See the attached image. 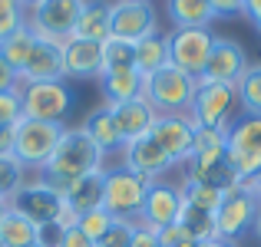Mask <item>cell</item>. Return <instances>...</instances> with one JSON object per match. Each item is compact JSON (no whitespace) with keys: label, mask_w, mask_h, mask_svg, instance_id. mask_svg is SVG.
Segmentation results:
<instances>
[{"label":"cell","mask_w":261,"mask_h":247,"mask_svg":"<svg viewBox=\"0 0 261 247\" xmlns=\"http://www.w3.org/2000/svg\"><path fill=\"white\" fill-rule=\"evenodd\" d=\"M102 168H106V155H102L99 145L83 132V126H66L63 135H60V142H57V152L43 165L40 178L63 195L73 181H80V178H86V175H96V171H102Z\"/></svg>","instance_id":"cell-1"},{"label":"cell","mask_w":261,"mask_h":247,"mask_svg":"<svg viewBox=\"0 0 261 247\" xmlns=\"http://www.w3.org/2000/svg\"><path fill=\"white\" fill-rule=\"evenodd\" d=\"M10 208L17 214H23L30 224H37V228H46V224H66L70 228L76 221L73 211L66 208L63 195L57 188H50L43 178H27L10 195Z\"/></svg>","instance_id":"cell-2"},{"label":"cell","mask_w":261,"mask_h":247,"mask_svg":"<svg viewBox=\"0 0 261 247\" xmlns=\"http://www.w3.org/2000/svg\"><path fill=\"white\" fill-rule=\"evenodd\" d=\"M146 191H149V181L136 171H129L122 162L102 168V208L116 221H139Z\"/></svg>","instance_id":"cell-3"},{"label":"cell","mask_w":261,"mask_h":247,"mask_svg":"<svg viewBox=\"0 0 261 247\" xmlns=\"http://www.w3.org/2000/svg\"><path fill=\"white\" fill-rule=\"evenodd\" d=\"M195 86L198 79H192L189 73L175 70V66H162L159 73L146 76L142 99L155 109V115H189Z\"/></svg>","instance_id":"cell-4"},{"label":"cell","mask_w":261,"mask_h":247,"mask_svg":"<svg viewBox=\"0 0 261 247\" xmlns=\"http://www.w3.org/2000/svg\"><path fill=\"white\" fill-rule=\"evenodd\" d=\"M66 126L57 122H37V119H20L13 126V159L23 165L27 171H43L50 155L57 152V142Z\"/></svg>","instance_id":"cell-5"},{"label":"cell","mask_w":261,"mask_h":247,"mask_svg":"<svg viewBox=\"0 0 261 247\" xmlns=\"http://www.w3.org/2000/svg\"><path fill=\"white\" fill-rule=\"evenodd\" d=\"M258 211H261V201L255 198V191H251L248 184H238V188L225 191L222 204H218V211H215V234H218V241L235 247L248 231H255Z\"/></svg>","instance_id":"cell-6"},{"label":"cell","mask_w":261,"mask_h":247,"mask_svg":"<svg viewBox=\"0 0 261 247\" xmlns=\"http://www.w3.org/2000/svg\"><path fill=\"white\" fill-rule=\"evenodd\" d=\"M80 10H83V0H37L27 10V26L40 40L66 43L70 37H76Z\"/></svg>","instance_id":"cell-7"},{"label":"cell","mask_w":261,"mask_h":247,"mask_svg":"<svg viewBox=\"0 0 261 247\" xmlns=\"http://www.w3.org/2000/svg\"><path fill=\"white\" fill-rule=\"evenodd\" d=\"M235 106H238L235 86L198 79L189 106V119L195 129H228V122L235 119Z\"/></svg>","instance_id":"cell-8"},{"label":"cell","mask_w":261,"mask_h":247,"mask_svg":"<svg viewBox=\"0 0 261 247\" xmlns=\"http://www.w3.org/2000/svg\"><path fill=\"white\" fill-rule=\"evenodd\" d=\"M23 96V115L37 122H57L63 126V119L73 109V89L66 86V79H53V82H27L20 86Z\"/></svg>","instance_id":"cell-9"},{"label":"cell","mask_w":261,"mask_h":247,"mask_svg":"<svg viewBox=\"0 0 261 247\" xmlns=\"http://www.w3.org/2000/svg\"><path fill=\"white\" fill-rule=\"evenodd\" d=\"M166 37H169V66L189 73L192 79H202L215 33L208 26H175Z\"/></svg>","instance_id":"cell-10"},{"label":"cell","mask_w":261,"mask_h":247,"mask_svg":"<svg viewBox=\"0 0 261 247\" xmlns=\"http://www.w3.org/2000/svg\"><path fill=\"white\" fill-rule=\"evenodd\" d=\"M109 30L116 40L126 43H139L149 33L159 30V13H155L152 0L142 4H129V0H113V17H109Z\"/></svg>","instance_id":"cell-11"},{"label":"cell","mask_w":261,"mask_h":247,"mask_svg":"<svg viewBox=\"0 0 261 247\" xmlns=\"http://www.w3.org/2000/svg\"><path fill=\"white\" fill-rule=\"evenodd\" d=\"M178 214H182V191H178L175 181H149V191H146V201H142V211H139V224L152 231H162L169 224H178Z\"/></svg>","instance_id":"cell-12"},{"label":"cell","mask_w":261,"mask_h":247,"mask_svg":"<svg viewBox=\"0 0 261 247\" xmlns=\"http://www.w3.org/2000/svg\"><path fill=\"white\" fill-rule=\"evenodd\" d=\"M245 70H248V56H245L242 43L231 40V37H215L202 79L222 82V86H238V79L245 76Z\"/></svg>","instance_id":"cell-13"},{"label":"cell","mask_w":261,"mask_h":247,"mask_svg":"<svg viewBox=\"0 0 261 247\" xmlns=\"http://www.w3.org/2000/svg\"><path fill=\"white\" fill-rule=\"evenodd\" d=\"M122 165H126L129 171H136V175H142L146 181H159V178H166L169 171L175 168V162L162 152L152 135L126 142V145H122Z\"/></svg>","instance_id":"cell-14"},{"label":"cell","mask_w":261,"mask_h":247,"mask_svg":"<svg viewBox=\"0 0 261 247\" xmlns=\"http://www.w3.org/2000/svg\"><path fill=\"white\" fill-rule=\"evenodd\" d=\"M152 135L159 142V148L169 155L175 165H185L192 155V142H195V126L189 115H155Z\"/></svg>","instance_id":"cell-15"},{"label":"cell","mask_w":261,"mask_h":247,"mask_svg":"<svg viewBox=\"0 0 261 247\" xmlns=\"http://www.w3.org/2000/svg\"><path fill=\"white\" fill-rule=\"evenodd\" d=\"M53 79H66L63 73V43H50V40H40L33 46L27 66L20 70V86L27 82H53Z\"/></svg>","instance_id":"cell-16"},{"label":"cell","mask_w":261,"mask_h":247,"mask_svg":"<svg viewBox=\"0 0 261 247\" xmlns=\"http://www.w3.org/2000/svg\"><path fill=\"white\" fill-rule=\"evenodd\" d=\"M63 73L70 79H93L102 73V43L70 37L63 43Z\"/></svg>","instance_id":"cell-17"},{"label":"cell","mask_w":261,"mask_h":247,"mask_svg":"<svg viewBox=\"0 0 261 247\" xmlns=\"http://www.w3.org/2000/svg\"><path fill=\"white\" fill-rule=\"evenodd\" d=\"M182 168H185V178L205 181V184H212V188H218V191H231V188H238V184H245V181H238V175L231 171L225 152L222 155H192Z\"/></svg>","instance_id":"cell-18"},{"label":"cell","mask_w":261,"mask_h":247,"mask_svg":"<svg viewBox=\"0 0 261 247\" xmlns=\"http://www.w3.org/2000/svg\"><path fill=\"white\" fill-rule=\"evenodd\" d=\"M109 109H113V119H116V126H119L122 145H126V142H136V139H142V135L152 132L155 109L149 106L142 96H139V99H129V102H116V106H109Z\"/></svg>","instance_id":"cell-19"},{"label":"cell","mask_w":261,"mask_h":247,"mask_svg":"<svg viewBox=\"0 0 261 247\" xmlns=\"http://www.w3.org/2000/svg\"><path fill=\"white\" fill-rule=\"evenodd\" d=\"M99 86H102V96H106V106H116V102L139 99L142 86H146V76L136 66H129V70H109L99 76Z\"/></svg>","instance_id":"cell-20"},{"label":"cell","mask_w":261,"mask_h":247,"mask_svg":"<svg viewBox=\"0 0 261 247\" xmlns=\"http://www.w3.org/2000/svg\"><path fill=\"white\" fill-rule=\"evenodd\" d=\"M83 132L96 142V145H99V152H102V155H109V152H122V135H119V126H116L113 109H109V106H99V109H93V112L86 115Z\"/></svg>","instance_id":"cell-21"},{"label":"cell","mask_w":261,"mask_h":247,"mask_svg":"<svg viewBox=\"0 0 261 247\" xmlns=\"http://www.w3.org/2000/svg\"><path fill=\"white\" fill-rule=\"evenodd\" d=\"M109 17H113V4H109V0H83L80 23H76V37L93 40V43H106V40L113 37V30H109Z\"/></svg>","instance_id":"cell-22"},{"label":"cell","mask_w":261,"mask_h":247,"mask_svg":"<svg viewBox=\"0 0 261 247\" xmlns=\"http://www.w3.org/2000/svg\"><path fill=\"white\" fill-rule=\"evenodd\" d=\"M225 142H228V152L261 155V115H235L225 129Z\"/></svg>","instance_id":"cell-23"},{"label":"cell","mask_w":261,"mask_h":247,"mask_svg":"<svg viewBox=\"0 0 261 247\" xmlns=\"http://www.w3.org/2000/svg\"><path fill=\"white\" fill-rule=\"evenodd\" d=\"M63 201H66V208L73 211V218L86 214V211L102 208V171H96V175H86V178H80V181H73L70 188L63 191Z\"/></svg>","instance_id":"cell-24"},{"label":"cell","mask_w":261,"mask_h":247,"mask_svg":"<svg viewBox=\"0 0 261 247\" xmlns=\"http://www.w3.org/2000/svg\"><path fill=\"white\" fill-rule=\"evenodd\" d=\"M162 66H169V37L162 30H155V33H149L146 40L136 43V70H139L142 76H152Z\"/></svg>","instance_id":"cell-25"},{"label":"cell","mask_w":261,"mask_h":247,"mask_svg":"<svg viewBox=\"0 0 261 247\" xmlns=\"http://www.w3.org/2000/svg\"><path fill=\"white\" fill-rule=\"evenodd\" d=\"M166 13L172 26H208L215 20L212 0H166Z\"/></svg>","instance_id":"cell-26"},{"label":"cell","mask_w":261,"mask_h":247,"mask_svg":"<svg viewBox=\"0 0 261 247\" xmlns=\"http://www.w3.org/2000/svg\"><path fill=\"white\" fill-rule=\"evenodd\" d=\"M37 224H30L23 214L10 208L4 218V228H0V247H30L37 244Z\"/></svg>","instance_id":"cell-27"},{"label":"cell","mask_w":261,"mask_h":247,"mask_svg":"<svg viewBox=\"0 0 261 247\" xmlns=\"http://www.w3.org/2000/svg\"><path fill=\"white\" fill-rule=\"evenodd\" d=\"M33 46H37V33H33L30 26H23V30H17L13 37H7L4 43H0V56H4L7 63L20 73L27 66V59H30Z\"/></svg>","instance_id":"cell-28"},{"label":"cell","mask_w":261,"mask_h":247,"mask_svg":"<svg viewBox=\"0 0 261 247\" xmlns=\"http://www.w3.org/2000/svg\"><path fill=\"white\" fill-rule=\"evenodd\" d=\"M178 191H182V204H192V208L212 211V214L218 211L222 195H225V191L212 188V184H205V181H192V178H182V181H178Z\"/></svg>","instance_id":"cell-29"},{"label":"cell","mask_w":261,"mask_h":247,"mask_svg":"<svg viewBox=\"0 0 261 247\" xmlns=\"http://www.w3.org/2000/svg\"><path fill=\"white\" fill-rule=\"evenodd\" d=\"M235 92H238L242 112L261 115V63H248V70H245V76L238 79Z\"/></svg>","instance_id":"cell-30"},{"label":"cell","mask_w":261,"mask_h":247,"mask_svg":"<svg viewBox=\"0 0 261 247\" xmlns=\"http://www.w3.org/2000/svg\"><path fill=\"white\" fill-rule=\"evenodd\" d=\"M178 224L189 231V237L195 241H212L215 234V214L202 208H192V204H182V214H178Z\"/></svg>","instance_id":"cell-31"},{"label":"cell","mask_w":261,"mask_h":247,"mask_svg":"<svg viewBox=\"0 0 261 247\" xmlns=\"http://www.w3.org/2000/svg\"><path fill=\"white\" fill-rule=\"evenodd\" d=\"M129 66H136V43H126V40L109 37L106 43H102V73L129 70ZM102 73H99V76H102Z\"/></svg>","instance_id":"cell-32"},{"label":"cell","mask_w":261,"mask_h":247,"mask_svg":"<svg viewBox=\"0 0 261 247\" xmlns=\"http://www.w3.org/2000/svg\"><path fill=\"white\" fill-rule=\"evenodd\" d=\"M23 181H27V168H23L17 159H13V152L0 155V195L10 201V195H13V191H17Z\"/></svg>","instance_id":"cell-33"},{"label":"cell","mask_w":261,"mask_h":247,"mask_svg":"<svg viewBox=\"0 0 261 247\" xmlns=\"http://www.w3.org/2000/svg\"><path fill=\"white\" fill-rule=\"evenodd\" d=\"M222 152H228L225 129H195L192 155H222ZM192 155H189V159H192Z\"/></svg>","instance_id":"cell-34"},{"label":"cell","mask_w":261,"mask_h":247,"mask_svg":"<svg viewBox=\"0 0 261 247\" xmlns=\"http://www.w3.org/2000/svg\"><path fill=\"white\" fill-rule=\"evenodd\" d=\"M113 221H116V218L109 214L106 208H96V211H86V214H80L73 224H76V228L83 231L89 241H99V237L109 231V224H113Z\"/></svg>","instance_id":"cell-35"},{"label":"cell","mask_w":261,"mask_h":247,"mask_svg":"<svg viewBox=\"0 0 261 247\" xmlns=\"http://www.w3.org/2000/svg\"><path fill=\"white\" fill-rule=\"evenodd\" d=\"M23 26H27V10L17 0H4L0 4V43L7 37H13L17 30H23Z\"/></svg>","instance_id":"cell-36"},{"label":"cell","mask_w":261,"mask_h":247,"mask_svg":"<svg viewBox=\"0 0 261 247\" xmlns=\"http://www.w3.org/2000/svg\"><path fill=\"white\" fill-rule=\"evenodd\" d=\"M20 119H23V96H20V89L0 92V126H17Z\"/></svg>","instance_id":"cell-37"},{"label":"cell","mask_w":261,"mask_h":247,"mask_svg":"<svg viewBox=\"0 0 261 247\" xmlns=\"http://www.w3.org/2000/svg\"><path fill=\"white\" fill-rule=\"evenodd\" d=\"M133 231H136V221H113L109 231L96 241V247H129Z\"/></svg>","instance_id":"cell-38"},{"label":"cell","mask_w":261,"mask_h":247,"mask_svg":"<svg viewBox=\"0 0 261 247\" xmlns=\"http://www.w3.org/2000/svg\"><path fill=\"white\" fill-rule=\"evenodd\" d=\"M155 234H159V244L162 247H195L198 244L195 237H189V231H185L182 224H169V228L155 231Z\"/></svg>","instance_id":"cell-39"},{"label":"cell","mask_w":261,"mask_h":247,"mask_svg":"<svg viewBox=\"0 0 261 247\" xmlns=\"http://www.w3.org/2000/svg\"><path fill=\"white\" fill-rule=\"evenodd\" d=\"M129 247H162V244H159V234H155L152 228H146V224L136 221V231H133V241H129Z\"/></svg>","instance_id":"cell-40"},{"label":"cell","mask_w":261,"mask_h":247,"mask_svg":"<svg viewBox=\"0 0 261 247\" xmlns=\"http://www.w3.org/2000/svg\"><path fill=\"white\" fill-rule=\"evenodd\" d=\"M7 89H20V73L0 56V92H7Z\"/></svg>","instance_id":"cell-41"},{"label":"cell","mask_w":261,"mask_h":247,"mask_svg":"<svg viewBox=\"0 0 261 247\" xmlns=\"http://www.w3.org/2000/svg\"><path fill=\"white\" fill-rule=\"evenodd\" d=\"M60 247H96V241H89L76 224H70V228H66V234H63V241H60Z\"/></svg>","instance_id":"cell-42"},{"label":"cell","mask_w":261,"mask_h":247,"mask_svg":"<svg viewBox=\"0 0 261 247\" xmlns=\"http://www.w3.org/2000/svg\"><path fill=\"white\" fill-rule=\"evenodd\" d=\"M212 10L215 17H235V13H245V0H212Z\"/></svg>","instance_id":"cell-43"},{"label":"cell","mask_w":261,"mask_h":247,"mask_svg":"<svg viewBox=\"0 0 261 247\" xmlns=\"http://www.w3.org/2000/svg\"><path fill=\"white\" fill-rule=\"evenodd\" d=\"M13 152V126H0V155Z\"/></svg>","instance_id":"cell-44"},{"label":"cell","mask_w":261,"mask_h":247,"mask_svg":"<svg viewBox=\"0 0 261 247\" xmlns=\"http://www.w3.org/2000/svg\"><path fill=\"white\" fill-rule=\"evenodd\" d=\"M245 17L255 23V20H261V0H245Z\"/></svg>","instance_id":"cell-45"},{"label":"cell","mask_w":261,"mask_h":247,"mask_svg":"<svg viewBox=\"0 0 261 247\" xmlns=\"http://www.w3.org/2000/svg\"><path fill=\"white\" fill-rule=\"evenodd\" d=\"M248 188L255 191V198L261 201V171H258V175H255V178H251V181H248Z\"/></svg>","instance_id":"cell-46"},{"label":"cell","mask_w":261,"mask_h":247,"mask_svg":"<svg viewBox=\"0 0 261 247\" xmlns=\"http://www.w3.org/2000/svg\"><path fill=\"white\" fill-rule=\"evenodd\" d=\"M195 247H231V244H225V241H218V237H212V241H198Z\"/></svg>","instance_id":"cell-47"},{"label":"cell","mask_w":261,"mask_h":247,"mask_svg":"<svg viewBox=\"0 0 261 247\" xmlns=\"http://www.w3.org/2000/svg\"><path fill=\"white\" fill-rule=\"evenodd\" d=\"M7 211H10V201H7V198H0V228H4V218H7Z\"/></svg>","instance_id":"cell-48"},{"label":"cell","mask_w":261,"mask_h":247,"mask_svg":"<svg viewBox=\"0 0 261 247\" xmlns=\"http://www.w3.org/2000/svg\"><path fill=\"white\" fill-rule=\"evenodd\" d=\"M17 4H20V7H23V10H30V7H33V4H37V0H17Z\"/></svg>","instance_id":"cell-49"},{"label":"cell","mask_w":261,"mask_h":247,"mask_svg":"<svg viewBox=\"0 0 261 247\" xmlns=\"http://www.w3.org/2000/svg\"><path fill=\"white\" fill-rule=\"evenodd\" d=\"M255 234L261 237V211H258V221H255Z\"/></svg>","instance_id":"cell-50"},{"label":"cell","mask_w":261,"mask_h":247,"mask_svg":"<svg viewBox=\"0 0 261 247\" xmlns=\"http://www.w3.org/2000/svg\"><path fill=\"white\" fill-rule=\"evenodd\" d=\"M251 26H255V33L261 37V20H255V23H251Z\"/></svg>","instance_id":"cell-51"},{"label":"cell","mask_w":261,"mask_h":247,"mask_svg":"<svg viewBox=\"0 0 261 247\" xmlns=\"http://www.w3.org/2000/svg\"><path fill=\"white\" fill-rule=\"evenodd\" d=\"M129 4H142V0H129Z\"/></svg>","instance_id":"cell-52"},{"label":"cell","mask_w":261,"mask_h":247,"mask_svg":"<svg viewBox=\"0 0 261 247\" xmlns=\"http://www.w3.org/2000/svg\"><path fill=\"white\" fill-rule=\"evenodd\" d=\"M30 247H43V244H30Z\"/></svg>","instance_id":"cell-53"},{"label":"cell","mask_w":261,"mask_h":247,"mask_svg":"<svg viewBox=\"0 0 261 247\" xmlns=\"http://www.w3.org/2000/svg\"><path fill=\"white\" fill-rule=\"evenodd\" d=\"M0 4H4V0H0Z\"/></svg>","instance_id":"cell-54"},{"label":"cell","mask_w":261,"mask_h":247,"mask_svg":"<svg viewBox=\"0 0 261 247\" xmlns=\"http://www.w3.org/2000/svg\"><path fill=\"white\" fill-rule=\"evenodd\" d=\"M0 198H4V195H0Z\"/></svg>","instance_id":"cell-55"}]
</instances>
